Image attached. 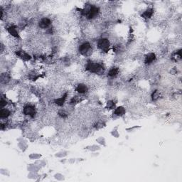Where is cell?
Here are the masks:
<instances>
[{"label": "cell", "mask_w": 182, "mask_h": 182, "mask_svg": "<svg viewBox=\"0 0 182 182\" xmlns=\"http://www.w3.org/2000/svg\"><path fill=\"white\" fill-rule=\"evenodd\" d=\"M85 70L89 74L101 75L105 73L106 67H105L103 61H95L91 60V59H88L85 62Z\"/></svg>", "instance_id": "cell-1"}, {"label": "cell", "mask_w": 182, "mask_h": 182, "mask_svg": "<svg viewBox=\"0 0 182 182\" xmlns=\"http://www.w3.org/2000/svg\"><path fill=\"white\" fill-rule=\"evenodd\" d=\"M96 47H97V51L103 55H107L108 54L109 51L112 48V43L110 41V39L107 37L101 36L98 38L96 42Z\"/></svg>", "instance_id": "cell-2"}, {"label": "cell", "mask_w": 182, "mask_h": 182, "mask_svg": "<svg viewBox=\"0 0 182 182\" xmlns=\"http://www.w3.org/2000/svg\"><path fill=\"white\" fill-rule=\"evenodd\" d=\"M95 49L93 46L90 41H83L78 44V46L77 52L81 56L84 58H90L92 55L93 54Z\"/></svg>", "instance_id": "cell-3"}, {"label": "cell", "mask_w": 182, "mask_h": 182, "mask_svg": "<svg viewBox=\"0 0 182 182\" xmlns=\"http://www.w3.org/2000/svg\"><path fill=\"white\" fill-rule=\"evenodd\" d=\"M21 112L24 117L30 119H34L37 115V108L33 104L27 103L23 106Z\"/></svg>", "instance_id": "cell-4"}, {"label": "cell", "mask_w": 182, "mask_h": 182, "mask_svg": "<svg viewBox=\"0 0 182 182\" xmlns=\"http://www.w3.org/2000/svg\"><path fill=\"white\" fill-rule=\"evenodd\" d=\"M6 31L9 34V36L15 38V39L19 40L21 38V36H20V29H18L17 25L14 24H9L6 27Z\"/></svg>", "instance_id": "cell-5"}, {"label": "cell", "mask_w": 182, "mask_h": 182, "mask_svg": "<svg viewBox=\"0 0 182 182\" xmlns=\"http://www.w3.org/2000/svg\"><path fill=\"white\" fill-rule=\"evenodd\" d=\"M14 55L18 58L21 59V61H24V62H29L33 59L32 55L29 52L25 51V50L22 49H17L14 51Z\"/></svg>", "instance_id": "cell-6"}, {"label": "cell", "mask_w": 182, "mask_h": 182, "mask_svg": "<svg viewBox=\"0 0 182 182\" xmlns=\"http://www.w3.org/2000/svg\"><path fill=\"white\" fill-rule=\"evenodd\" d=\"M52 20L48 16H43L37 21V27L42 30H47L51 27Z\"/></svg>", "instance_id": "cell-7"}, {"label": "cell", "mask_w": 182, "mask_h": 182, "mask_svg": "<svg viewBox=\"0 0 182 182\" xmlns=\"http://www.w3.org/2000/svg\"><path fill=\"white\" fill-rule=\"evenodd\" d=\"M157 56L155 52H148L143 56V63L147 66H151L157 61Z\"/></svg>", "instance_id": "cell-8"}, {"label": "cell", "mask_w": 182, "mask_h": 182, "mask_svg": "<svg viewBox=\"0 0 182 182\" xmlns=\"http://www.w3.org/2000/svg\"><path fill=\"white\" fill-rule=\"evenodd\" d=\"M75 91L77 94L81 95H85L88 94L90 92V88L87 84L84 83H78L75 85Z\"/></svg>", "instance_id": "cell-9"}, {"label": "cell", "mask_w": 182, "mask_h": 182, "mask_svg": "<svg viewBox=\"0 0 182 182\" xmlns=\"http://www.w3.org/2000/svg\"><path fill=\"white\" fill-rule=\"evenodd\" d=\"M154 16H155V9L152 7H147L141 13V17L146 21L152 19Z\"/></svg>", "instance_id": "cell-10"}, {"label": "cell", "mask_w": 182, "mask_h": 182, "mask_svg": "<svg viewBox=\"0 0 182 182\" xmlns=\"http://www.w3.org/2000/svg\"><path fill=\"white\" fill-rule=\"evenodd\" d=\"M120 69L118 66H112L108 68L107 71V76L110 79H115L120 75Z\"/></svg>", "instance_id": "cell-11"}, {"label": "cell", "mask_w": 182, "mask_h": 182, "mask_svg": "<svg viewBox=\"0 0 182 182\" xmlns=\"http://www.w3.org/2000/svg\"><path fill=\"white\" fill-rule=\"evenodd\" d=\"M126 112H127V109L125 107H124L123 105H120V106H117L115 109L112 111V116L115 118H123L124 116H125Z\"/></svg>", "instance_id": "cell-12"}, {"label": "cell", "mask_w": 182, "mask_h": 182, "mask_svg": "<svg viewBox=\"0 0 182 182\" xmlns=\"http://www.w3.org/2000/svg\"><path fill=\"white\" fill-rule=\"evenodd\" d=\"M182 58V55H181V49H177L176 51H175L174 53H172V57H171V59L175 63H178L179 61H181Z\"/></svg>", "instance_id": "cell-13"}, {"label": "cell", "mask_w": 182, "mask_h": 182, "mask_svg": "<svg viewBox=\"0 0 182 182\" xmlns=\"http://www.w3.org/2000/svg\"><path fill=\"white\" fill-rule=\"evenodd\" d=\"M117 107V103L114 100L109 99L107 100V101L105 103V109H106L107 111H113L115 107Z\"/></svg>", "instance_id": "cell-14"}, {"label": "cell", "mask_w": 182, "mask_h": 182, "mask_svg": "<svg viewBox=\"0 0 182 182\" xmlns=\"http://www.w3.org/2000/svg\"><path fill=\"white\" fill-rule=\"evenodd\" d=\"M42 167L40 166L39 165L36 163H33V164H29L27 165V171L29 172H36L38 173V172L41 169Z\"/></svg>", "instance_id": "cell-15"}, {"label": "cell", "mask_w": 182, "mask_h": 182, "mask_svg": "<svg viewBox=\"0 0 182 182\" xmlns=\"http://www.w3.org/2000/svg\"><path fill=\"white\" fill-rule=\"evenodd\" d=\"M18 141V149L21 150V152H25L28 148V144L27 141L24 140V138H19L17 140Z\"/></svg>", "instance_id": "cell-16"}, {"label": "cell", "mask_w": 182, "mask_h": 182, "mask_svg": "<svg viewBox=\"0 0 182 182\" xmlns=\"http://www.w3.org/2000/svg\"><path fill=\"white\" fill-rule=\"evenodd\" d=\"M161 97V92L158 89H155L152 92L151 95H150V98H151V100L152 102H156L157 100H159V98Z\"/></svg>", "instance_id": "cell-17"}, {"label": "cell", "mask_w": 182, "mask_h": 182, "mask_svg": "<svg viewBox=\"0 0 182 182\" xmlns=\"http://www.w3.org/2000/svg\"><path fill=\"white\" fill-rule=\"evenodd\" d=\"M85 149L91 152H96L100 151L101 149V147H100L99 144H92V145L86 146L85 147Z\"/></svg>", "instance_id": "cell-18"}, {"label": "cell", "mask_w": 182, "mask_h": 182, "mask_svg": "<svg viewBox=\"0 0 182 182\" xmlns=\"http://www.w3.org/2000/svg\"><path fill=\"white\" fill-rule=\"evenodd\" d=\"M105 126V122H104L103 120H99L98 121H96L93 124V127L97 130H99V129H102Z\"/></svg>", "instance_id": "cell-19"}, {"label": "cell", "mask_w": 182, "mask_h": 182, "mask_svg": "<svg viewBox=\"0 0 182 182\" xmlns=\"http://www.w3.org/2000/svg\"><path fill=\"white\" fill-rule=\"evenodd\" d=\"M41 175H39L38 173H36V172H29V174H28L27 177L28 179H31V180H35V181H36V180H38V179H40L41 178Z\"/></svg>", "instance_id": "cell-20"}, {"label": "cell", "mask_w": 182, "mask_h": 182, "mask_svg": "<svg viewBox=\"0 0 182 182\" xmlns=\"http://www.w3.org/2000/svg\"><path fill=\"white\" fill-rule=\"evenodd\" d=\"M96 142L98 143V144H99L100 146H103L104 147H105V146H107V143H106V140H105V138L104 137H98L97 139L95 140Z\"/></svg>", "instance_id": "cell-21"}, {"label": "cell", "mask_w": 182, "mask_h": 182, "mask_svg": "<svg viewBox=\"0 0 182 182\" xmlns=\"http://www.w3.org/2000/svg\"><path fill=\"white\" fill-rule=\"evenodd\" d=\"M68 155V152L65 151V150H62V151H59L54 155V157L55 158H59V159H64Z\"/></svg>", "instance_id": "cell-22"}, {"label": "cell", "mask_w": 182, "mask_h": 182, "mask_svg": "<svg viewBox=\"0 0 182 182\" xmlns=\"http://www.w3.org/2000/svg\"><path fill=\"white\" fill-rule=\"evenodd\" d=\"M118 128L119 125H117L115 127H114V128L110 132V135H112V137H115V138H119L120 137V133L118 132Z\"/></svg>", "instance_id": "cell-23"}, {"label": "cell", "mask_w": 182, "mask_h": 182, "mask_svg": "<svg viewBox=\"0 0 182 182\" xmlns=\"http://www.w3.org/2000/svg\"><path fill=\"white\" fill-rule=\"evenodd\" d=\"M41 157H42V155H41V154H38V153H31L29 155V159H30V160H33V161L38 160V159H41Z\"/></svg>", "instance_id": "cell-24"}, {"label": "cell", "mask_w": 182, "mask_h": 182, "mask_svg": "<svg viewBox=\"0 0 182 182\" xmlns=\"http://www.w3.org/2000/svg\"><path fill=\"white\" fill-rule=\"evenodd\" d=\"M142 127V126H141V125H134V126H132V127L126 128L125 130L127 131V132H134L137 131L138 129H140Z\"/></svg>", "instance_id": "cell-25"}, {"label": "cell", "mask_w": 182, "mask_h": 182, "mask_svg": "<svg viewBox=\"0 0 182 182\" xmlns=\"http://www.w3.org/2000/svg\"><path fill=\"white\" fill-rule=\"evenodd\" d=\"M53 178L55 180H57V181H64L65 179V176L64 175V174H61V173H55L54 175H53Z\"/></svg>", "instance_id": "cell-26"}, {"label": "cell", "mask_w": 182, "mask_h": 182, "mask_svg": "<svg viewBox=\"0 0 182 182\" xmlns=\"http://www.w3.org/2000/svg\"><path fill=\"white\" fill-rule=\"evenodd\" d=\"M35 163L38 164L40 166H41L42 168H44V167H46V164H47V163H46V160H44V159H38V160L35 161Z\"/></svg>", "instance_id": "cell-27"}, {"label": "cell", "mask_w": 182, "mask_h": 182, "mask_svg": "<svg viewBox=\"0 0 182 182\" xmlns=\"http://www.w3.org/2000/svg\"><path fill=\"white\" fill-rule=\"evenodd\" d=\"M0 174L3 176H8V177L9 176H10V172H9V171L7 169H4V168L0 169Z\"/></svg>", "instance_id": "cell-28"}, {"label": "cell", "mask_w": 182, "mask_h": 182, "mask_svg": "<svg viewBox=\"0 0 182 182\" xmlns=\"http://www.w3.org/2000/svg\"><path fill=\"white\" fill-rule=\"evenodd\" d=\"M178 72H179V70H178V68L176 67L171 68V70H169V73L171 75H177Z\"/></svg>", "instance_id": "cell-29"}, {"label": "cell", "mask_w": 182, "mask_h": 182, "mask_svg": "<svg viewBox=\"0 0 182 182\" xmlns=\"http://www.w3.org/2000/svg\"><path fill=\"white\" fill-rule=\"evenodd\" d=\"M75 159H74V158H70V159H69L68 160V164H73L75 162Z\"/></svg>", "instance_id": "cell-30"}]
</instances>
